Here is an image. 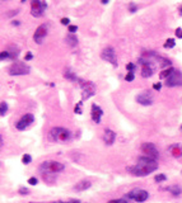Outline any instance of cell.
Returning a JSON list of instances; mask_svg holds the SVG:
<instances>
[{"label":"cell","mask_w":182,"mask_h":203,"mask_svg":"<svg viewBox=\"0 0 182 203\" xmlns=\"http://www.w3.org/2000/svg\"><path fill=\"white\" fill-rule=\"evenodd\" d=\"M101 58L109 62L113 67H117V65H118L116 55H115V48L111 47V46H107V47H104L102 50V52H101Z\"/></svg>","instance_id":"cell-9"},{"label":"cell","mask_w":182,"mask_h":203,"mask_svg":"<svg viewBox=\"0 0 182 203\" xmlns=\"http://www.w3.org/2000/svg\"><path fill=\"white\" fill-rule=\"evenodd\" d=\"M134 79H135V74L134 73H128L125 76V80L128 83H131V81H134Z\"/></svg>","instance_id":"cell-30"},{"label":"cell","mask_w":182,"mask_h":203,"mask_svg":"<svg viewBox=\"0 0 182 203\" xmlns=\"http://www.w3.org/2000/svg\"><path fill=\"white\" fill-rule=\"evenodd\" d=\"M135 99H136L138 103L141 104V105H152L153 104V96H152L146 90L140 93V94H138Z\"/></svg>","instance_id":"cell-15"},{"label":"cell","mask_w":182,"mask_h":203,"mask_svg":"<svg viewBox=\"0 0 182 203\" xmlns=\"http://www.w3.org/2000/svg\"><path fill=\"white\" fill-rule=\"evenodd\" d=\"M47 33H49L47 24H40L38 27L36 28L35 33H33V41H35L37 45H41L42 42H44L45 37L47 36Z\"/></svg>","instance_id":"cell-12"},{"label":"cell","mask_w":182,"mask_h":203,"mask_svg":"<svg viewBox=\"0 0 182 203\" xmlns=\"http://www.w3.org/2000/svg\"><path fill=\"white\" fill-rule=\"evenodd\" d=\"M148 197H149V193H148L146 190L139 189V188L130 190V192L126 194V198H129V199H133V201L138 202V203L145 202L148 199Z\"/></svg>","instance_id":"cell-8"},{"label":"cell","mask_w":182,"mask_h":203,"mask_svg":"<svg viewBox=\"0 0 182 203\" xmlns=\"http://www.w3.org/2000/svg\"><path fill=\"white\" fill-rule=\"evenodd\" d=\"M175 46H176V41L173 40V38H168V40L164 42L163 47H164V48H173Z\"/></svg>","instance_id":"cell-24"},{"label":"cell","mask_w":182,"mask_h":203,"mask_svg":"<svg viewBox=\"0 0 182 203\" xmlns=\"http://www.w3.org/2000/svg\"><path fill=\"white\" fill-rule=\"evenodd\" d=\"M33 122H35V116L31 114V113H27V114H24L18 122H17L15 127H17V130H19V131H24L26 128H28Z\"/></svg>","instance_id":"cell-13"},{"label":"cell","mask_w":182,"mask_h":203,"mask_svg":"<svg viewBox=\"0 0 182 203\" xmlns=\"http://www.w3.org/2000/svg\"><path fill=\"white\" fill-rule=\"evenodd\" d=\"M164 85L168 88H173V86H182V71L180 70H175L173 74L169 76L168 79L164 80Z\"/></svg>","instance_id":"cell-10"},{"label":"cell","mask_w":182,"mask_h":203,"mask_svg":"<svg viewBox=\"0 0 182 203\" xmlns=\"http://www.w3.org/2000/svg\"><path fill=\"white\" fill-rule=\"evenodd\" d=\"M107 203H129V202L126 201L125 198H118V199H112V201H109Z\"/></svg>","instance_id":"cell-34"},{"label":"cell","mask_w":182,"mask_h":203,"mask_svg":"<svg viewBox=\"0 0 182 203\" xmlns=\"http://www.w3.org/2000/svg\"><path fill=\"white\" fill-rule=\"evenodd\" d=\"M19 194H22V196H27V194H29V190L27 189V188H24V187H22V188H19Z\"/></svg>","instance_id":"cell-35"},{"label":"cell","mask_w":182,"mask_h":203,"mask_svg":"<svg viewBox=\"0 0 182 203\" xmlns=\"http://www.w3.org/2000/svg\"><path fill=\"white\" fill-rule=\"evenodd\" d=\"M47 8L46 1H40V0H32L31 1V14L35 18H40L45 14V10Z\"/></svg>","instance_id":"cell-7"},{"label":"cell","mask_w":182,"mask_h":203,"mask_svg":"<svg viewBox=\"0 0 182 203\" xmlns=\"http://www.w3.org/2000/svg\"><path fill=\"white\" fill-rule=\"evenodd\" d=\"M22 163H23L24 165L31 164V163H32V156L28 155V154H24V155L22 156Z\"/></svg>","instance_id":"cell-27"},{"label":"cell","mask_w":182,"mask_h":203,"mask_svg":"<svg viewBox=\"0 0 182 203\" xmlns=\"http://www.w3.org/2000/svg\"><path fill=\"white\" fill-rule=\"evenodd\" d=\"M27 183H28L29 185H36V184H38V179H37L36 176H31V178L28 179Z\"/></svg>","instance_id":"cell-31"},{"label":"cell","mask_w":182,"mask_h":203,"mask_svg":"<svg viewBox=\"0 0 182 203\" xmlns=\"http://www.w3.org/2000/svg\"><path fill=\"white\" fill-rule=\"evenodd\" d=\"M180 130H181V132H182V125H181V127H180Z\"/></svg>","instance_id":"cell-43"},{"label":"cell","mask_w":182,"mask_h":203,"mask_svg":"<svg viewBox=\"0 0 182 203\" xmlns=\"http://www.w3.org/2000/svg\"><path fill=\"white\" fill-rule=\"evenodd\" d=\"M12 24H13V25H19L20 22H19V20H12Z\"/></svg>","instance_id":"cell-41"},{"label":"cell","mask_w":182,"mask_h":203,"mask_svg":"<svg viewBox=\"0 0 182 203\" xmlns=\"http://www.w3.org/2000/svg\"><path fill=\"white\" fill-rule=\"evenodd\" d=\"M71 137H73L71 131L67 128H64V127H52V128L49 131V135H47L49 141L59 142V143L69 142Z\"/></svg>","instance_id":"cell-2"},{"label":"cell","mask_w":182,"mask_h":203,"mask_svg":"<svg viewBox=\"0 0 182 203\" xmlns=\"http://www.w3.org/2000/svg\"><path fill=\"white\" fill-rule=\"evenodd\" d=\"M64 78L67 79V80H70V81H78V79H79L71 69H65L64 70Z\"/></svg>","instance_id":"cell-20"},{"label":"cell","mask_w":182,"mask_h":203,"mask_svg":"<svg viewBox=\"0 0 182 203\" xmlns=\"http://www.w3.org/2000/svg\"><path fill=\"white\" fill-rule=\"evenodd\" d=\"M40 171L42 174H56V173H60L65 169V165L62 163L55 161V160H46V161L41 163L38 166Z\"/></svg>","instance_id":"cell-3"},{"label":"cell","mask_w":182,"mask_h":203,"mask_svg":"<svg viewBox=\"0 0 182 203\" xmlns=\"http://www.w3.org/2000/svg\"><path fill=\"white\" fill-rule=\"evenodd\" d=\"M92 183L89 180H80L79 183H77L74 185V190H77V192H83V190H87L88 188H91Z\"/></svg>","instance_id":"cell-18"},{"label":"cell","mask_w":182,"mask_h":203,"mask_svg":"<svg viewBox=\"0 0 182 203\" xmlns=\"http://www.w3.org/2000/svg\"><path fill=\"white\" fill-rule=\"evenodd\" d=\"M168 151L175 159L182 158V145H180V143H172V145H169Z\"/></svg>","instance_id":"cell-16"},{"label":"cell","mask_w":182,"mask_h":203,"mask_svg":"<svg viewBox=\"0 0 182 203\" xmlns=\"http://www.w3.org/2000/svg\"><path fill=\"white\" fill-rule=\"evenodd\" d=\"M66 43L70 46V47H75V46L78 45V38L75 37L74 35H69V36H66Z\"/></svg>","instance_id":"cell-22"},{"label":"cell","mask_w":182,"mask_h":203,"mask_svg":"<svg viewBox=\"0 0 182 203\" xmlns=\"http://www.w3.org/2000/svg\"><path fill=\"white\" fill-rule=\"evenodd\" d=\"M8 112V104H7V102H1L0 103V116L4 117L7 114Z\"/></svg>","instance_id":"cell-25"},{"label":"cell","mask_w":182,"mask_h":203,"mask_svg":"<svg viewBox=\"0 0 182 203\" xmlns=\"http://www.w3.org/2000/svg\"><path fill=\"white\" fill-rule=\"evenodd\" d=\"M51 203H82L80 201H69V202H61V201H57V202H51Z\"/></svg>","instance_id":"cell-40"},{"label":"cell","mask_w":182,"mask_h":203,"mask_svg":"<svg viewBox=\"0 0 182 203\" xmlns=\"http://www.w3.org/2000/svg\"><path fill=\"white\" fill-rule=\"evenodd\" d=\"M32 58H33V55L31 52H27L26 56H24V61H31Z\"/></svg>","instance_id":"cell-39"},{"label":"cell","mask_w":182,"mask_h":203,"mask_svg":"<svg viewBox=\"0 0 182 203\" xmlns=\"http://www.w3.org/2000/svg\"><path fill=\"white\" fill-rule=\"evenodd\" d=\"M129 10L130 13H135L138 10V5L135 3H129Z\"/></svg>","instance_id":"cell-32"},{"label":"cell","mask_w":182,"mask_h":203,"mask_svg":"<svg viewBox=\"0 0 182 203\" xmlns=\"http://www.w3.org/2000/svg\"><path fill=\"white\" fill-rule=\"evenodd\" d=\"M116 140V133L113 132L112 130H108L106 128L104 132H103V142L106 143V145H113V142H115Z\"/></svg>","instance_id":"cell-17"},{"label":"cell","mask_w":182,"mask_h":203,"mask_svg":"<svg viewBox=\"0 0 182 203\" xmlns=\"http://www.w3.org/2000/svg\"><path fill=\"white\" fill-rule=\"evenodd\" d=\"M157 169H158V161L157 160L148 158V156H139L138 163L135 165H131V166H128L126 170L131 175L135 176H146L150 173L155 171Z\"/></svg>","instance_id":"cell-1"},{"label":"cell","mask_w":182,"mask_h":203,"mask_svg":"<svg viewBox=\"0 0 182 203\" xmlns=\"http://www.w3.org/2000/svg\"><path fill=\"white\" fill-rule=\"evenodd\" d=\"M82 105H83V102H79V103L75 105V108H74V113H75V114H82V113H83Z\"/></svg>","instance_id":"cell-28"},{"label":"cell","mask_w":182,"mask_h":203,"mask_svg":"<svg viewBox=\"0 0 182 203\" xmlns=\"http://www.w3.org/2000/svg\"><path fill=\"white\" fill-rule=\"evenodd\" d=\"M60 23H61V24H64V25H67V27H69V25H70V19H69V18H61Z\"/></svg>","instance_id":"cell-37"},{"label":"cell","mask_w":182,"mask_h":203,"mask_svg":"<svg viewBox=\"0 0 182 203\" xmlns=\"http://www.w3.org/2000/svg\"><path fill=\"white\" fill-rule=\"evenodd\" d=\"M167 190L169 193H172L173 196H180V194L182 193V189H181V187H178V185H171V187H168L167 188Z\"/></svg>","instance_id":"cell-23"},{"label":"cell","mask_w":182,"mask_h":203,"mask_svg":"<svg viewBox=\"0 0 182 203\" xmlns=\"http://www.w3.org/2000/svg\"><path fill=\"white\" fill-rule=\"evenodd\" d=\"M139 63L141 65V71L140 74L143 78H150L152 75L155 73V66L153 63V60L150 58H145V57H140L139 58Z\"/></svg>","instance_id":"cell-6"},{"label":"cell","mask_w":182,"mask_h":203,"mask_svg":"<svg viewBox=\"0 0 182 203\" xmlns=\"http://www.w3.org/2000/svg\"><path fill=\"white\" fill-rule=\"evenodd\" d=\"M102 116H103V109L99 107L98 104L93 103L92 107H91V117H92V121L94 123L99 125L101 123V119H102Z\"/></svg>","instance_id":"cell-14"},{"label":"cell","mask_w":182,"mask_h":203,"mask_svg":"<svg viewBox=\"0 0 182 203\" xmlns=\"http://www.w3.org/2000/svg\"><path fill=\"white\" fill-rule=\"evenodd\" d=\"M80 89H82V100L89 99L91 96H93L97 91L96 84L93 81H89V80H84V79H78V81Z\"/></svg>","instance_id":"cell-4"},{"label":"cell","mask_w":182,"mask_h":203,"mask_svg":"<svg viewBox=\"0 0 182 203\" xmlns=\"http://www.w3.org/2000/svg\"><path fill=\"white\" fill-rule=\"evenodd\" d=\"M5 50L8 51V53H9V56H10V60H12V61L17 60V57L19 56V48L17 47V46H14V45L8 46V47H7Z\"/></svg>","instance_id":"cell-19"},{"label":"cell","mask_w":182,"mask_h":203,"mask_svg":"<svg viewBox=\"0 0 182 203\" xmlns=\"http://www.w3.org/2000/svg\"><path fill=\"white\" fill-rule=\"evenodd\" d=\"M181 174H182V170H181Z\"/></svg>","instance_id":"cell-44"},{"label":"cell","mask_w":182,"mask_h":203,"mask_svg":"<svg viewBox=\"0 0 182 203\" xmlns=\"http://www.w3.org/2000/svg\"><path fill=\"white\" fill-rule=\"evenodd\" d=\"M29 71H31V67L23 61H15L8 67V74L12 76L27 75V74H29Z\"/></svg>","instance_id":"cell-5"},{"label":"cell","mask_w":182,"mask_h":203,"mask_svg":"<svg viewBox=\"0 0 182 203\" xmlns=\"http://www.w3.org/2000/svg\"><path fill=\"white\" fill-rule=\"evenodd\" d=\"M31 203H33V202H31Z\"/></svg>","instance_id":"cell-45"},{"label":"cell","mask_w":182,"mask_h":203,"mask_svg":"<svg viewBox=\"0 0 182 203\" xmlns=\"http://www.w3.org/2000/svg\"><path fill=\"white\" fill-rule=\"evenodd\" d=\"M135 69H136V65L133 62H129L128 65H126V70H128V73H134Z\"/></svg>","instance_id":"cell-29"},{"label":"cell","mask_w":182,"mask_h":203,"mask_svg":"<svg viewBox=\"0 0 182 203\" xmlns=\"http://www.w3.org/2000/svg\"><path fill=\"white\" fill-rule=\"evenodd\" d=\"M67 31L70 32V35H74V33L78 31V27H77V25H73V24H70L69 27H67Z\"/></svg>","instance_id":"cell-33"},{"label":"cell","mask_w":182,"mask_h":203,"mask_svg":"<svg viewBox=\"0 0 182 203\" xmlns=\"http://www.w3.org/2000/svg\"><path fill=\"white\" fill-rule=\"evenodd\" d=\"M175 70H176L175 67H169V69L162 70V71H160V74H159V79H160V80H166V79H168L169 76L173 74V71H175Z\"/></svg>","instance_id":"cell-21"},{"label":"cell","mask_w":182,"mask_h":203,"mask_svg":"<svg viewBox=\"0 0 182 203\" xmlns=\"http://www.w3.org/2000/svg\"><path fill=\"white\" fill-rule=\"evenodd\" d=\"M140 149L144 152V156H148V158H152V159H154V160L158 159L159 151L155 147L154 143H152V142H144V143H141Z\"/></svg>","instance_id":"cell-11"},{"label":"cell","mask_w":182,"mask_h":203,"mask_svg":"<svg viewBox=\"0 0 182 203\" xmlns=\"http://www.w3.org/2000/svg\"><path fill=\"white\" fill-rule=\"evenodd\" d=\"M178 10H180V14H182V5L178 8Z\"/></svg>","instance_id":"cell-42"},{"label":"cell","mask_w":182,"mask_h":203,"mask_svg":"<svg viewBox=\"0 0 182 203\" xmlns=\"http://www.w3.org/2000/svg\"><path fill=\"white\" fill-rule=\"evenodd\" d=\"M154 180L157 183H162V181H166L167 180V175L166 174H157L154 176Z\"/></svg>","instance_id":"cell-26"},{"label":"cell","mask_w":182,"mask_h":203,"mask_svg":"<svg viewBox=\"0 0 182 203\" xmlns=\"http://www.w3.org/2000/svg\"><path fill=\"white\" fill-rule=\"evenodd\" d=\"M153 89L154 90H157V91H159L160 89H162V83H155V84H153Z\"/></svg>","instance_id":"cell-38"},{"label":"cell","mask_w":182,"mask_h":203,"mask_svg":"<svg viewBox=\"0 0 182 203\" xmlns=\"http://www.w3.org/2000/svg\"><path fill=\"white\" fill-rule=\"evenodd\" d=\"M175 35L177 38H180V40H182V28H177L175 31Z\"/></svg>","instance_id":"cell-36"}]
</instances>
